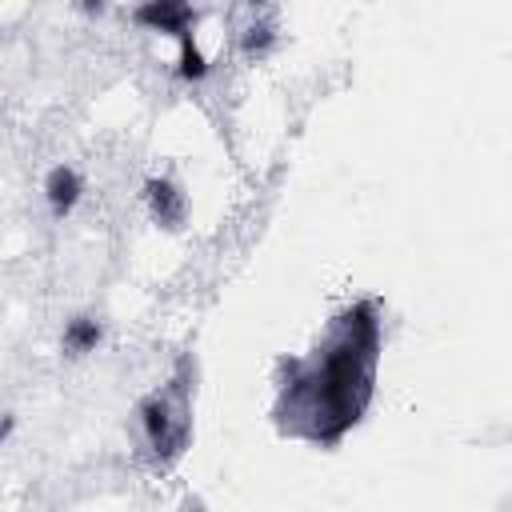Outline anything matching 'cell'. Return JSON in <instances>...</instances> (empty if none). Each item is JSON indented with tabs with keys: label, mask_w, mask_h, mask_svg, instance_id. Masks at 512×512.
Wrapping results in <instances>:
<instances>
[{
	"label": "cell",
	"mask_w": 512,
	"mask_h": 512,
	"mask_svg": "<svg viewBox=\"0 0 512 512\" xmlns=\"http://www.w3.org/2000/svg\"><path fill=\"white\" fill-rule=\"evenodd\" d=\"M12 428H16V416H0V444L12 436Z\"/></svg>",
	"instance_id": "10"
},
{
	"label": "cell",
	"mask_w": 512,
	"mask_h": 512,
	"mask_svg": "<svg viewBox=\"0 0 512 512\" xmlns=\"http://www.w3.org/2000/svg\"><path fill=\"white\" fill-rule=\"evenodd\" d=\"M132 24L180 40L184 32H192V24H196V8H192L188 0H144V4L132 12Z\"/></svg>",
	"instance_id": "3"
},
{
	"label": "cell",
	"mask_w": 512,
	"mask_h": 512,
	"mask_svg": "<svg viewBox=\"0 0 512 512\" xmlns=\"http://www.w3.org/2000/svg\"><path fill=\"white\" fill-rule=\"evenodd\" d=\"M144 200H148V208H152V220H156L160 228H168V232H176V228L184 224V216H188L184 192H180L172 180H164V176H152V180L144 184Z\"/></svg>",
	"instance_id": "4"
},
{
	"label": "cell",
	"mask_w": 512,
	"mask_h": 512,
	"mask_svg": "<svg viewBox=\"0 0 512 512\" xmlns=\"http://www.w3.org/2000/svg\"><path fill=\"white\" fill-rule=\"evenodd\" d=\"M76 8H80L84 16H104V8H108V0H76Z\"/></svg>",
	"instance_id": "9"
},
{
	"label": "cell",
	"mask_w": 512,
	"mask_h": 512,
	"mask_svg": "<svg viewBox=\"0 0 512 512\" xmlns=\"http://www.w3.org/2000/svg\"><path fill=\"white\" fill-rule=\"evenodd\" d=\"M176 72H180V80H188V84L208 76V56H204L200 44L192 40V32L180 36V68H176Z\"/></svg>",
	"instance_id": "7"
},
{
	"label": "cell",
	"mask_w": 512,
	"mask_h": 512,
	"mask_svg": "<svg viewBox=\"0 0 512 512\" xmlns=\"http://www.w3.org/2000/svg\"><path fill=\"white\" fill-rule=\"evenodd\" d=\"M136 416H140V428H144L148 444L156 448V456L176 460L188 444V384L172 380V388L144 396Z\"/></svg>",
	"instance_id": "2"
},
{
	"label": "cell",
	"mask_w": 512,
	"mask_h": 512,
	"mask_svg": "<svg viewBox=\"0 0 512 512\" xmlns=\"http://www.w3.org/2000/svg\"><path fill=\"white\" fill-rule=\"evenodd\" d=\"M80 192H84V180H80V172L68 168V164H56V168L44 176V200H48V208H52L56 220H64V216L76 208Z\"/></svg>",
	"instance_id": "5"
},
{
	"label": "cell",
	"mask_w": 512,
	"mask_h": 512,
	"mask_svg": "<svg viewBox=\"0 0 512 512\" xmlns=\"http://www.w3.org/2000/svg\"><path fill=\"white\" fill-rule=\"evenodd\" d=\"M376 352H380V324H376V304L364 300L352 312L340 316L336 340L316 356V364L304 360H280L288 372L284 380V404L288 408H308L312 428L304 436L332 444L352 428L372 396V372H376Z\"/></svg>",
	"instance_id": "1"
},
{
	"label": "cell",
	"mask_w": 512,
	"mask_h": 512,
	"mask_svg": "<svg viewBox=\"0 0 512 512\" xmlns=\"http://www.w3.org/2000/svg\"><path fill=\"white\" fill-rule=\"evenodd\" d=\"M272 44H276L272 24H252V28L244 32V52H248V56H264V52H272Z\"/></svg>",
	"instance_id": "8"
},
{
	"label": "cell",
	"mask_w": 512,
	"mask_h": 512,
	"mask_svg": "<svg viewBox=\"0 0 512 512\" xmlns=\"http://www.w3.org/2000/svg\"><path fill=\"white\" fill-rule=\"evenodd\" d=\"M100 336H104L100 320H92V316H72V320L64 324V352H68V356H84V352H92V348L100 344Z\"/></svg>",
	"instance_id": "6"
},
{
	"label": "cell",
	"mask_w": 512,
	"mask_h": 512,
	"mask_svg": "<svg viewBox=\"0 0 512 512\" xmlns=\"http://www.w3.org/2000/svg\"><path fill=\"white\" fill-rule=\"evenodd\" d=\"M248 4H260V0H248Z\"/></svg>",
	"instance_id": "11"
}]
</instances>
